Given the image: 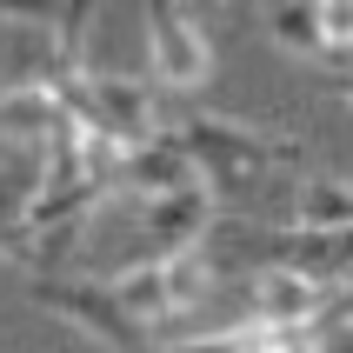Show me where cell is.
I'll return each instance as SVG.
<instances>
[{
	"mask_svg": "<svg viewBox=\"0 0 353 353\" xmlns=\"http://www.w3.org/2000/svg\"><path fill=\"white\" fill-rule=\"evenodd\" d=\"M340 87H347V94H353V67H347V74H340Z\"/></svg>",
	"mask_w": 353,
	"mask_h": 353,
	"instance_id": "9c48e42d",
	"label": "cell"
},
{
	"mask_svg": "<svg viewBox=\"0 0 353 353\" xmlns=\"http://www.w3.org/2000/svg\"><path fill=\"white\" fill-rule=\"evenodd\" d=\"M287 227H307V234H347L353 227V187L340 174H307L294 187V220Z\"/></svg>",
	"mask_w": 353,
	"mask_h": 353,
	"instance_id": "277c9868",
	"label": "cell"
},
{
	"mask_svg": "<svg viewBox=\"0 0 353 353\" xmlns=\"http://www.w3.org/2000/svg\"><path fill=\"white\" fill-rule=\"evenodd\" d=\"M267 34L274 47L300 60H327V34H320V7H267Z\"/></svg>",
	"mask_w": 353,
	"mask_h": 353,
	"instance_id": "5b68a950",
	"label": "cell"
},
{
	"mask_svg": "<svg viewBox=\"0 0 353 353\" xmlns=\"http://www.w3.org/2000/svg\"><path fill=\"white\" fill-rule=\"evenodd\" d=\"M27 300H34L40 314L80 327L87 340H100L107 353H147V347H154L147 327L120 307L114 280H100V274H34V280H27Z\"/></svg>",
	"mask_w": 353,
	"mask_h": 353,
	"instance_id": "6da1fadb",
	"label": "cell"
},
{
	"mask_svg": "<svg viewBox=\"0 0 353 353\" xmlns=\"http://www.w3.org/2000/svg\"><path fill=\"white\" fill-rule=\"evenodd\" d=\"M140 40H147V67H154L160 87H200V80L214 74V47H207V27L194 14H180V7H147L140 14Z\"/></svg>",
	"mask_w": 353,
	"mask_h": 353,
	"instance_id": "7a4b0ae2",
	"label": "cell"
},
{
	"mask_svg": "<svg viewBox=\"0 0 353 353\" xmlns=\"http://www.w3.org/2000/svg\"><path fill=\"white\" fill-rule=\"evenodd\" d=\"M320 334L334 340V334H353V280L334 294V307H327V320H320Z\"/></svg>",
	"mask_w": 353,
	"mask_h": 353,
	"instance_id": "52a82bcc",
	"label": "cell"
},
{
	"mask_svg": "<svg viewBox=\"0 0 353 353\" xmlns=\"http://www.w3.org/2000/svg\"><path fill=\"white\" fill-rule=\"evenodd\" d=\"M320 353H353V334H334V340H327Z\"/></svg>",
	"mask_w": 353,
	"mask_h": 353,
	"instance_id": "ba28073f",
	"label": "cell"
},
{
	"mask_svg": "<svg viewBox=\"0 0 353 353\" xmlns=\"http://www.w3.org/2000/svg\"><path fill=\"white\" fill-rule=\"evenodd\" d=\"M194 180H200L194 174V154L180 147L174 127L120 160V194H134V200H167V194H180V187H194Z\"/></svg>",
	"mask_w": 353,
	"mask_h": 353,
	"instance_id": "3957f363",
	"label": "cell"
},
{
	"mask_svg": "<svg viewBox=\"0 0 353 353\" xmlns=\"http://www.w3.org/2000/svg\"><path fill=\"white\" fill-rule=\"evenodd\" d=\"M320 34H327V67H353V0H320Z\"/></svg>",
	"mask_w": 353,
	"mask_h": 353,
	"instance_id": "8992f818",
	"label": "cell"
}]
</instances>
